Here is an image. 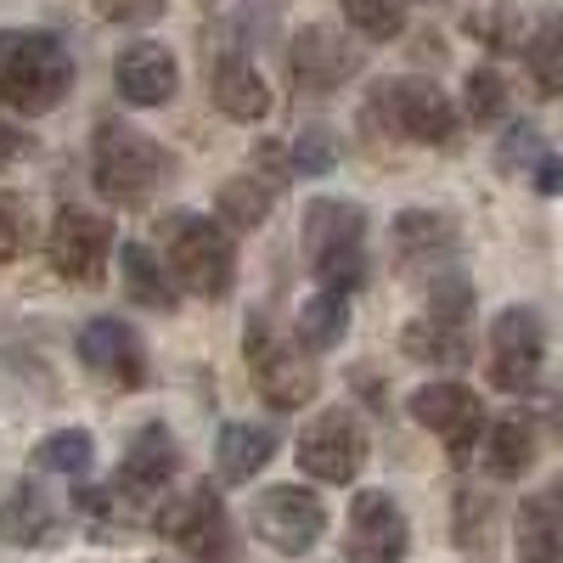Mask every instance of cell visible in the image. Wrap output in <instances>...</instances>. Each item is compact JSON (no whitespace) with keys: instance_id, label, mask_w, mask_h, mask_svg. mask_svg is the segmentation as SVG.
<instances>
[{"instance_id":"52a82bcc","label":"cell","mask_w":563,"mask_h":563,"mask_svg":"<svg viewBox=\"0 0 563 563\" xmlns=\"http://www.w3.org/2000/svg\"><path fill=\"white\" fill-rule=\"evenodd\" d=\"M366 113L378 119L389 135H406L417 141V147H451L456 141V108L440 85L429 79H384L378 90H372Z\"/></svg>"},{"instance_id":"d6a6232c","label":"cell","mask_w":563,"mask_h":563,"mask_svg":"<svg viewBox=\"0 0 563 563\" xmlns=\"http://www.w3.org/2000/svg\"><path fill=\"white\" fill-rule=\"evenodd\" d=\"M467 34L474 40H485L490 52H525V23H519V12L512 7H490V12H474L467 18Z\"/></svg>"},{"instance_id":"7bdbcfd3","label":"cell","mask_w":563,"mask_h":563,"mask_svg":"<svg viewBox=\"0 0 563 563\" xmlns=\"http://www.w3.org/2000/svg\"><path fill=\"white\" fill-rule=\"evenodd\" d=\"M519 563H525V558H519Z\"/></svg>"},{"instance_id":"cb8c5ba5","label":"cell","mask_w":563,"mask_h":563,"mask_svg":"<svg viewBox=\"0 0 563 563\" xmlns=\"http://www.w3.org/2000/svg\"><path fill=\"white\" fill-rule=\"evenodd\" d=\"M344 333H350V294L316 288V294L299 305V316H294V339H299V350H310V355L339 350Z\"/></svg>"},{"instance_id":"3957f363","label":"cell","mask_w":563,"mask_h":563,"mask_svg":"<svg viewBox=\"0 0 563 563\" xmlns=\"http://www.w3.org/2000/svg\"><path fill=\"white\" fill-rule=\"evenodd\" d=\"M299 249L305 265L316 276V288H333V294H355L366 288V209L350 198H310L305 203V225H299Z\"/></svg>"},{"instance_id":"4fadbf2b","label":"cell","mask_w":563,"mask_h":563,"mask_svg":"<svg viewBox=\"0 0 563 563\" xmlns=\"http://www.w3.org/2000/svg\"><path fill=\"white\" fill-rule=\"evenodd\" d=\"M350 563H400L411 552V519L389 490H361L344 519Z\"/></svg>"},{"instance_id":"7c38bea8","label":"cell","mask_w":563,"mask_h":563,"mask_svg":"<svg viewBox=\"0 0 563 563\" xmlns=\"http://www.w3.org/2000/svg\"><path fill=\"white\" fill-rule=\"evenodd\" d=\"M45 254H52V271L63 282L97 288V282L108 276V254H113V220L90 214V209H63L52 238H45Z\"/></svg>"},{"instance_id":"30bf717a","label":"cell","mask_w":563,"mask_h":563,"mask_svg":"<svg viewBox=\"0 0 563 563\" xmlns=\"http://www.w3.org/2000/svg\"><path fill=\"white\" fill-rule=\"evenodd\" d=\"M254 530L271 552L305 558L327 536V501L305 485H271L254 496Z\"/></svg>"},{"instance_id":"5b68a950","label":"cell","mask_w":563,"mask_h":563,"mask_svg":"<svg viewBox=\"0 0 563 563\" xmlns=\"http://www.w3.org/2000/svg\"><path fill=\"white\" fill-rule=\"evenodd\" d=\"M243 361H249V384L276 411H299L321 389V372H316L310 350H299V339L282 333L265 310H254L243 327Z\"/></svg>"},{"instance_id":"44dd1931","label":"cell","mask_w":563,"mask_h":563,"mask_svg":"<svg viewBox=\"0 0 563 563\" xmlns=\"http://www.w3.org/2000/svg\"><path fill=\"white\" fill-rule=\"evenodd\" d=\"M400 350L422 366H467V355H474V321H445V316L422 310L400 333Z\"/></svg>"},{"instance_id":"d4e9b609","label":"cell","mask_w":563,"mask_h":563,"mask_svg":"<svg viewBox=\"0 0 563 563\" xmlns=\"http://www.w3.org/2000/svg\"><path fill=\"white\" fill-rule=\"evenodd\" d=\"M479 456H485V474L490 479H525L530 474V462H536V429L525 417H501V422H490L485 429V440H479Z\"/></svg>"},{"instance_id":"f546056e","label":"cell","mask_w":563,"mask_h":563,"mask_svg":"<svg viewBox=\"0 0 563 563\" xmlns=\"http://www.w3.org/2000/svg\"><path fill=\"white\" fill-rule=\"evenodd\" d=\"M339 7H344L350 29L366 40H395L406 29V0H339Z\"/></svg>"},{"instance_id":"8d00e7d4","label":"cell","mask_w":563,"mask_h":563,"mask_svg":"<svg viewBox=\"0 0 563 563\" xmlns=\"http://www.w3.org/2000/svg\"><path fill=\"white\" fill-rule=\"evenodd\" d=\"M29 153H34V135H29L23 124H12V119H0V175L18 169Z\"/></svg>"},{"instance_id":"f1b7e54d","label":"cell","mask_w":563,"mask_h":563,"mask_svg":"<svg viewBox=\"0 0 563 563\" xmlns=\"http://www.w3.org/2000/svg\"><path fill=\"white\" fill-rule=\"evenodd\" d=\"M490 536H496V501L485 496V490H456V541H462V552H490Z\"/></svg>"},{"instance_id":"b9f144b4","label":"cell","mask_w":563,"mask_h":563,"mask_svg":"<svg viewBox=\"0 0 563 563\" xmlns=\"http://www.w3.org/2000/svg\"><path fill=\"white\" fill-rule=\"evenodd\" d=\"M147 563H164V558H147Z\"/></svg>"},{"instance_id":"2e32d148","label":"cell","mask_w":563,"mask_h":563,"mask_svg":"<svg viewBox=\"0 0 563 563\" xmlns=\"http://www.w3.org/2000/svg\"><path fill=\"white\" fill-rule=\"evenodd\" d=\"M113 85H119V97L130 108H164L180 90V63L158 40H130L113 57Z\"/></svg>"},{"instance_id":"7402d4cb","label":"cell","mask_w":563,"mask_h":563,"mask_svg":"<svg viewBox=\"0 0 563 563\" xmlns=\"http://www.w3.org/2000/svg\"><path fill=\"white\" fill-rule=\"evenodd\" d=\"M276 451V434L260 429V422H225L220 440H214V467L225 485H249L265 474V462Z\"/></svg>"},{"instance_id":"6da1fadb","label":"cell","mask_w":563,"mask_h":563,"mask_svg":"<svg viewBox=\"0 0 563 563\" xmlns=\"http://www.w3.org/2000/svg\"><path fill=\"white\" fill-rule=\"evenodd\" d=\"M158 254L175 276L180 294L192 299H225L238 288V243L231 231L214 225V214H198V209H175L164 225H158Z\"/></svg>"},{"instance_id":"d6986e66","label":"cell","mask_w":563,"mask_h":563,"mask_svg":"<svg viewBox=\"0 0 563 563\" xmlns=\"http://www.w3.org/2000/svg\"><path fill=\"white\" fill-rule=\"evenodd\" d=\"M512 541H519L525 563H563V474H552L541 490L519 501Z\"/></svg>"},{"instance_id":"484cf974","label":"cell","mask_w":563,"mask_h":563,"mask_svg":"<svg viewBox=\"0 0 563 563\" xmlns=\"http://www.w3.org/2000/svg\"><path fill=\"white\" fill-rule=\"evenodd\" d=\"M276 192H282V186H271L260 169L254 175H231L220 186V198H214V220L231 225V231H260L265 214L276 209Z\"/></svg>"},{"instance_id":"9a60e30c","label":"cell","mask_w":563,"mask_h":563,"mask_svg":"<svg viewBox=\"0 0 563 563\" xmlns=\"http://www.w3.org/2000/svg\"><path fill=\"white\" fill-rule=\"evenodd\" d=\"M288 68H294V85L310 90V97H333L339 85H350L361 74V52L327 23H310L294 34L288 45Z\"/></svg>"},{"instance_id":"9c48e42d","label":"cell","mask_w":563,"mask_h":563,"mask_svg":"<svg viewBox=\"0 0 563 563\" xmlns=\"http://www.w3.org/2000/svg\"><path fill=\"white\" fill-rule=\"evenodd\" d=\"M541 361H547V327L530 305H507L490 321V384L501 395H530L541 378Z\"/></svg>"},{"instance_id":"ab89813d","label":"cell","mask_w":563,"mask_h":563,"mask_svg":"<svg viewBox=\"0 0 563 563\" xmlns=\"http://www.w3.org/2000/svg\"><path fill=\"white\" fill-rule=\"evenodd\" d=\"M406 7H429V0H406Z\"/></svg>"},{"instance_id":"83f0119b","label":"cell","mask_w":563,"mask_h":563,"mask_svg":"<svg viewBox=\"0 0 563 563\" xmlns=\"http://www.w3.org/2000/svg\"><path fill=\"white\" fill-rule=\"evenodd\" d=\"M90 462H97V440H90L85 429H57V434H45L34 445V467H40V474H63L74 485L90 474Z\"/></svg>"},{"instance_id":"836d02e7","label":"cell","mask_w":563,"mask_h":563,"mask_svg":"<svg viewBox=\"0 0 563 563\" xmlns=\"http://www.w3.org/2000/svg\"><path fill=\"white\" fill-rule=\"evenodd\" d=\"M288 153H294V175H327V169L339 164V135L310 124V130H299V141H294Z\"/></svg>"},{"instance_id":"7a4b0ae2","label":"cell","mask_w":563,"mask_h":563,"mask_svg":"<svg viewBox=\"0 0 563 563\" xmlns=\"http://www.w3.org/2000/svg\"><path fill=\"white\" fill-rule=\"evenodd\" d=\"M74 90V57L45 29H0V102L12 113H52Z\"/></svg>"},{"instance_id":"e0dca14e","label":"cell","mask_w":563,"mask_h":563,"mask_svg":"<svg viewBox=\"0 0 563 563\" xmlns=\"http://www.w3.org/2000/svg\"><path fill=\"white\" fill-rule=\"evenodd\" d=\"M389 249L400 271H445L456 254V225L440 209H400L389 225Z\"/></svg>"},{"instance_id":"d590c367","label":"cell","mask_w":563,"mask_h":563,"mask_svg":"<svg viewBox=\"0 0 563 563\" xmlns=\"http://www.w3.org/2000/svg\"><path fill=\"white\" fill-rule=\"evenodd\" d=\"M97 12L108 23H153L164 12V0H97Z\"/></svg>"},{"instance_id":"e575fe53","label":"cell","mask_w":563,"mask_h":563,"mask_svg":"<svg viewBox=\"0 0 563 563\" xmlns=\"http://www.w3.org/2000/svg\"><path fill=\"white\" fill-rule=\"evenodd\" d=\"M541 153H547V147H541V130H536V124H512V130H507V141H501V153H496V164H501V169H525V175H530V164H536Z\"/></svg>"},{"instance_id":"8992f818","label":"cell","mask_w":563,"mask_h":563,"mask_svg":"<svg viewBox=\"0 0 563 563\" xmlns=\"http://www.w3.org/2000/svg\"><path fill=\"white\" fill-rule=\"evenodd\" d=\"M153 530L164 541H175L186 563H238V552H243L238 547V525H231V512H225V501L214 496L209 479L158 496Z\"/></svg>"},{"instance_id":"4dcf8cb0","label":"cell","mask_w":563,"mask_h":563,"mask_svg":"<svg viewBox=\"0 0 563 563\" xmlns=\"http://www.w3.org/2000/svg\"><path fill=\"white\" fill-rule=\"evenodd\" d=\"M34 243V203L23 192H0V265L23 260Z\"/></svg>"},{"instance_id":"ac0fdd59","label":"cell","mask_w":563,"mask_h":563,"mask_svg":"<svg viewBox=\"0 0 563 563\" xmlns=\"http://www.w3.org/2000/svg\"><path fill=\"white\" fill-rule=\"evenodd\" d=\"M63 536H68L63 507L45 496L34 479L12 485V496L0 501V541H7V547H23V552H40V547H57Z\"/></svg>"},{"instance_id":"4316f807","label":"cell","mask_w":563,"mask_h":563,"mask_svg":"<svg viewBox=\"0 0 563 563\" xmlns=\"http://www.w3.org/2000/svg\"><path fill=\"white\" fill-rule=\"evenodd\" d=\"M525 68L541 85V97H563V18H541L525 34Z\"/></svg>"},{"instance_id":"ffe728a7","label":"cell","mask_w":563,"mask_h":563,"mask_svg":"<svg viewBox=\"0 0 563 563\" xmlns=\"http://www.w3.org/2000/svg\"><path fill=\"white\" fill-rule=\"evenodd\" d=\"M209 97L225 119H238V124H260L271 113V85L243 52L209 57Z\"/></svg>"},{"instance_id":"603a6c76","label":"cell","mask_w":563,"mask_h":563,"mask_svg":"<svg viewBox=\"0 0 563 563\" xmlns=\"http://www.w3.org/2000/svg\"><path fill=\"white\" fill-rule=\"evenodd\" d=\"M119 271H124V299L141 310H175L180 288L164 265V254H153L147 243H124L119 249Z\"/></svg>"},{"instance_id":"ba28073f","label":"cell","mask_w":563,"mask_h":563,"mask_svg":"<svg viewBox=\"0 0 563 563\" xmlns=\"http://www.w3.org/2000/svg\"><path fill=\"white\" fill-rule=\"evenodd\" d=\"M366 429H361V417L350 406H327L305 422V434H299V474L321 479V485H355L361 479V467H366Z\"/></svg>"},{"instance_id":"8fae6325","label":"cell","mask_w":563,"mask_h":563,"mask_svg":"<svg viewBox=\"0 0 563 563\" xmlns=\"http://www.w3.org/2000/svg\"><path fill=\"white\" fill-rule=\"evenodd\" d=\"M406 406H411V417L422 422V429L440 434V445H445V456H451L456 467L479 456L485 406H479V395L467 389V384H422Z\"/></svg>"},{"instance_id":"5bb4252c","label":"cell","mask_w":563,"mask_h":563,"mask_svg":"<svg viewBox=\"0 0 563 563\" xmlns=\"http://www.w3.org/2000/svg\"><path fill=\"white\" fill-rule=\"evenodd\" d=\"M74 350H79V361L97 372V378H108L113 389H147V378H153L147 344H141V333H135L130 321H119V316L85 321L79 339H74Z\"/></svg>"},{"instance_id":"60d3db41","label":"cell","mask_w":563,"mask_h":563,"mask_svg":"<svg viewBox=\"0 0 563 563\" xmlns=\"http://www.w3.org/2000/svg\"><path fill=\"white\" fill-rule=\"evenodd\" d=\"M203 7H225V0H203Z\"/></svg>"},{"instance_id":"f35d334b","label":"cell","mask_w":563,"mask_h":563,"mask_svg":"<svg viewBox=\"0 0 563 563\" xmlns=\"http://www.w3.org/2000/svg\"><path fill=\"white\" fill-rule=\"evenodd\" d=\"M547 429H552V434H558V440H563V395H558V400H552V406H547Z\"/></svg>"},{"instance_id":"277c9868","label":"cell","mask_w":563,"mask_h":563,"mask_svg":"<svg viewBox=\"0 0 563 563\" xmlns=\"http://www.w3.org/2000/svg\"><path fill=\"white\" fill-rule=\"evenodd\" d=\"M90 180H97V192L108 203L141 209V203H153V192L169 180V153L147 130L102 119L97 135H90Z\"/></svg>"},{"instance_id":"74e56055","label":"cell","mask_w":563,"mask_h":563,"mask_svg":"<svg viewBox=\"0 0 563 563\" xmlns=\"http://www.w3.org/2000/svg\"><path fill=\"white\" fill-rule=\"evenodd\" d=\"M530 186H536L541 198H558V192H563V158H558V153H541V158L530 164Z\"/></svg>"},{"instance_id":"1f68e13d","label":"cell","mask_w":563,"mask_h":563,"mask_svg":"<svg viewBox=\"0 0 563 563\" xmlns=\"http://www.w3.org/2000/svg\"><path fill=\"white\" fill-rule=\"evenodd\" d=\"M462 113L474 124H496L507 113V79L496 68H474L467 85H462Z\"/></svg>"}]
</instances>
